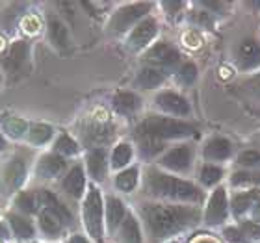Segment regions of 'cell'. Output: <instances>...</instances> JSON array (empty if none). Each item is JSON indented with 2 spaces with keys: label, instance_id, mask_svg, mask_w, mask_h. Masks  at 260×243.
<instances>
[{
  "label": "cell",
  "instance_id": "cell-6",
  "mask_svg": "<svg viewBox=\"0 0 260 243\" xmlns=\"http://www.w3.org/2000/svg\"><path fill=\"white\" fill-rule=\"evenodd\" d=\"M149 10H151V4H145V2L126 6V8L119 10L114 15V19H112V28L117 30V32H123V30H126L128 26H132L138 19H141Z\"/></svg>",
  "mask_w": 260,
  "mask_h": 243
},
{
  "label": "cell",
  "instance_id": "cell-18",
  "mask_svg": "<svg viewBox=\"0 0 260 243\" xmlns=\"http://www.w3.org/2000/svg\"><path fill=\"white\" fill-rule=\"evenodd\" d=\"M84 186H86V179H84V171L80 165H76L69 171V175L63 180V189L73 197H80L84 193Z\"/></svg>",
  "mask_w": 260,
  "mask_h": 243
},
{
  "label": "cell",
  "instance_id": "cell-31",
  "mask_svg": "<svg viewBox=\"0 0 260 243\" xmlns=\"http://www.w3.org/2000/svg\"><path fill=\"white\" fill-rule=\"evenodd\" d=\"M39 227L45 232V236H49V238H58V234L61 232V225L56 221L54 217H50L49 214L39 216Z\"/></svg>",
  "mask_w": 260,
  "mask_h": 243
},
{
  "label": "cell",
  "instance_id": "cell-25",
  "mask_svg": "<svg viewBox=\"0 0 260 243\" xmlns=\"http://www.w3.org/2000/svg\"><path fill=\"white\" fill-rule=\"evenodd\" d=\"M49 36L56 47H60V49L67 47V41H69V39H67V30H65L63 24H61L58 19H54V17L49 21Z\"/></svg>",
  "mask_w": 260,
  "mask_h": 243
},
{
  "label": "cell",
  "instance_id": "cell-20",
  "mask_svg": "<svg viewBox=\"0 0 260 243\" xmlns=\"http://www.w3.org/2000/svg\"><path fill=\"white\" fill-rule=\"evenodd\" d=\"M229 154H231V143L223 137H214L205 147V156L208 160H225Z\"/></svg>",
  "mask_w": 260,
  "mask_h": 243
},
{
  "label": "cell",
  "instance_id": "cell-42",
  "mask_svg": "<svg viewBox=\"0 0 260 243\" xmlns=\"http://www.w3.org/2000/svg\"><path fill=\"white\" fill-rule=\"evenodd\" d=\"M0 238H2V239L10 238V232H8V228H6L2 223H0Z\"/></svg>",
  "mask_w": 260,
  "mask_h": 243
},
{
  "label": "cell",
  "instance_id": "cell-35",
  "mask_svg": "<svg viewBox=\"0 0 260 243\" xmlns=\"http://www.w3.org/2000/svg\"><path fill=\"white\" fill-rule=\"evenodd\" d=\"M195 78H197V69H195L193 63H186V65H182V67H180V71H179V82H180V84L190 86Z\"/></svg>",
  "mask_w": 260,
  "mask_h": 243
},
{
  "label": "cell",
  "instance_id": "cell-17",
  "mask_svg": "<svg viewBox=\"0 0 260 243\" xmlns=\"http://www.w3.org/2000/svg\"><path fill=\"white\" fill-rule=\"evenodd\" d=\"M141 106V100L138 95L130 91H121L114 97V108L115 112H119L123 115H132L136 114Z\"/></svg>",
  "mask_w": 260,
  "mask_h": 243
},
{
  "label": "cell",
  "instance_id": "cell-1",
  "mask_svg": "<svg viewBox=\"0 0 260 243\" xmlns=\"http://www.w3.org/2000/svg\"><path fill=\"white\" fill-rule=\"evenodd\" d=\"M143 219L152 238H164L193 225L197 221V212L186 206L145 204Z\"/></svg>",
  "mask_w": 260,
  "mask_h": 243
},
{
  "label": "cell",
  "instance_id": "cell-5",
  "mask_svg": "<svg viewBox=\"0 0 260 243\" xmlns=\"http://www.w3.org/2000/svg\"><path fill=\"white\" fill-rule=\"evenodd\" d=\"M36 195H38V206L43 208V214H49L50 217H54L60 225H69L71 223L69 210L61 204L60 200L56 199V195H52L47 189H39Z\"/></svg>",
  "mask_w": 260,
  "mask_h": 243
},
{
  "label": "cell",
  "instance_id": "cell-19",
  "mask_svg": "<svg viewBox=\"0 0 260 243\" xmlns=\"http://www.w3.org/2000/svg\"><path fill=\"white\" fill-rule=\"evenodd\" d=\"M125 206L119 199L115 197H110L108 202H106V223H108L110 230H115L119 227L123 219H125Z\"/></svg>",
  "mask_w": 260,
  "mask_h": 243
},
{
  "label": "cell",
  "instance_id": "cell-15",
  "mask_svg": "<svg viewBox=\"0 0 260 243\" xmlns=\"http://www.w3.org/2000/svg\"><path fill=\"white\" fill-rule=\"evenodd\" d=\"M28 61V45L24 41H15L6 56V69L10 73H19Z\"/></svg>",
  "mask_w": 260,
  "mask_h": 243
},
{
  "label": "cell",
  "instance_id": "cell-36",
  "mask_svg": "<svg viewBox=\"0 0 260 243\" xmlns=\"http://www.w3.org/2000/svg\"><path fill=\"white\" fill-rule=\"evenodd\" d=\"M242 232L249 236L251 239H260V223L256 221H245L242 225Z\"/></svg>",
  "mask_w": 260,
  "mask_h": 243
},
{
  "label": "cell",
  "instance_id": "cell-9",
  "mask_svg": "<svg viewBox=\"0 0 260 243\" xmlns=\"http://www.w3.org/2000/svg\"><path fill=\"white\" fill-rule=\"evenodd\" d=\"M147 60L151 61L152 65H158V67H173V65L179 63L180 54L171 45L158 43L147 52Z\"/></svg>",
  "mask_w": 260,
  "mask_h": 243
},
{
  "label": "cell",
  "instance_id": "cell-3",
  "mask_svg": "<svg viewBox=\"0 0 260 243\" xmlns=\"http://www.w3.org/2000/svg\"><path fill=\"white\" fill-rule=\"evenodd\" d=\"M193 132L195 128L188 123L169 119V117H156V115H152V117L145 119L138 126L136 135H151V137L164 141L173 140V137H186V135H191Z\"/></svg>",
  "mask_w": 260,
  "mask_h": 243
},
{
  "label": "cell",
  "instance_id": "cell-8",
  "mask_svg": "<svg viewBox=\"0 0 260 243\" xmlns=\"http://www.w3.org/2000/svg\"><path fill=\"white\" fill-rule=\"evenodd\" d=\"M227 219V195L225 189L217 188L210 197V202L206 206V223L208 225H219Z\"/></svg>",
  "mask_w": 260,
  "mask_h": 243
},
{
  "label": "cell",
  "instance_id": "cell-24",
  "mask_svg": "<svg viewBox=\"0 0 260 243\" xmlns=\"http://www.w3.org/2000/svg\"><path fill=\"white\" fill-rule=\"evenodd\" d=\"M121 239L123 243H141V234L138 221L132 216H126L121 227Z\"/></svg>",
  "mask_w": 260,
  "mask_h": 243
},
{
  "label": "cell",
  "instance_id": "cell-43",
  "mask_svg": "<svg viewBox=\"0 0 260 243\" xmlns=\"http://www.w3.org/2000/svg\"><path fill=\"white\" fill-rule=\"evenodd\" d=\"M69 243H87V239L82 238V236H73V238L69 239Z\"/></svg>",
  "mask_w": 260,
  "mask_h": 243
},
{
  "label": "cell",
  "instance_id": "cell-2",
  "mask_svg": "<svg viewBox=\"0 0 260 243\" xmlns=\"http://www.w3.org/2000/svg\"><path fill=\"white\" fill-rule=\"evenodd\" d=\"M147 189L152 195H158V197L190 200V202H197L203 197L199 188H195L193 184L169 177V175L158 173V171H149L147 173Z\"/></svg>",
  "mask_w": 260,
  "mask_h": 243
},
{
  "label": "cell",
  "instance_id": "cell-14",
  "mask_svg": "<svg viewBox=\"0 0 260 243\" xmlns=\"http://www.w3.org/2000/svg\"><path fill=\"white\" fill-rule=\"evenodd\" d=\"M24 175H26L24 163H22L21 160H11L4 171V179H2L6 193H11V191L19 189V186H21L22 180H24Z\"/></svg>",
  "mask_w": 260,
  "mask_h": 243
},
{
  "label": "cell",
  "instance_id": "cell-38",
  "mask_svg": "<svg viewBox=\"0 0 260 243\" xmlns=\"http://www.w3.org/2000/svg\"><path fill=\"white\" fill-rule=\"evenodd\" d=\"M225 238L229 239V241L233 243H245L247 241V238H245V234L242 232V228H225Z\"/></svg>",
  "mask_w": 260,
  "mask_h": 243
},
{
  "label": "cell",
  "instance_id": "cell-30",
  "mask_svg": "<svg viewBox=\"0 0 260 243\" xmlns=\"http://www.w3.org/2000/svg\"><path fill=\"white\" fill-rule=\"evenodd\" d=\"M2 128L13 137H21L24 132H28V124L22 119H19V117H4L2 119Z\"/></svg>",
  "mask_w": 260,
  "mask_h": 243
},
{
  "label": "cell",
  "instance_id": "cell-11",
  "mask_svg": "<svg viewBox=\"0 0 260 243\" xmlns=\"http://www.w3.org/2000/svg\"><path fill=\"white\" fill-rule=\"evenodd\" d=\"M236 60L242 69H255L256 65H260V45L253 39L240 43L236 50Z\"/></svg>",
  "mask_w": 260,
  "mask_h": 243
},
{
  "label": "cell",
  "instance_id": "cell-44",
  "mask_svg": "<svg viewBox=\"0 0 260 243\" xmlns=\"http://www.w3.org/2000/svg\"><path fill=\"white\" fill-rule=\"evenodd\" d=\"M4 149H6V141L2 137V134H0V151H4Z\"/></svg>",
  "mask_w": 260,
  "mask_h": 243
},
{
  "label": "cell",
  "instance_id": "cell-37",
  "mask_svg": "<svg viewBox=\"0 0 260 243\" xmlns=\"http://www.w3.org/2000/svg\"><path fill=\"white\" fill-rule=\"evenodd\" d=\"M260 162V152L256 151H245L238 156V163L242 165H255Z\"/></svg>",
  "mask_w": 260,
  "mask_h": 243
},
{
  "label": "cell",
  "instance_id": "cell-26",
  "mask_svg": "<svg viewBox=\"0 0 260 243\" xmlns=\"http://www.w3.org/2000/svg\"><path fill=\"white\" fill-rule=\"evenodd\" d=\"M138 140H140L141 154L145 158H152L154 154H158L164 149V141L156 140V137H151V135H138Z\"/></svg>",
  "mask_w": 260,
  "mask_h": 243
},
{
  "label": "cell",
  "instance_id": "cell-41",
  "mask_svg": "<svg viewBox=\"0 0 260 243\" xmlns=\"http://www.w3.org/2000/svg\"><path fill=\"white\" fill-rule=\"evenodd\" d=\"M253 206H255V210H253V212H255V219H258V221H260V199H258V197H256V202ZM258 221H256V223H258Z\"/></svg>",
  "mask_w": 260,
  "mask_h": 243
},
{
  "label": "cell",
  "instance_id": "cell-27",
  "mask_svg": "<svg viewBox=\"0 0 260 243\" xmlns=\"http://www.w3.org/2000/svg\"><path fill=\"white\" fill-rule=\"evenodd\" d=\"M136 184H138V169L136 167L125 169V171L117 175V179H115V186H117L121 191H132V189L136 188Z\"/></svg>",
  "mask_w": 260,
  "mask_h": 243
},
{
  "label": "cell",
  "instance_id": "cell-32",
  "mask_svg": "<svg viewBox=\"0 0 260 243\" xmlns=\"http://www.w3.org/2000/svg\"><path fill=\"white\" fill-rule=\"evenodd\" d=\"M17 208L24 214H36L38 212V195L36 193H21L17 197Z\"/></svg>",
  "mask_w": 260,
  "mask_h": 243
},
{
  "label": "cell",
  "instance_id": "cell-45",
  "mask_svg": "<svg viewBox=\"0 0 260 243\" xmlns=\"http://www.w3.org/2000/svg\"><path fill=\"white\" fill-rule=\"evenodd\" d=\"M197 243H216V241H210V239H203V241H197Z\"/></svg>",
  "mask_w": 260,
  "mask_h": 243
},
{
  "label": "cell",
  "instance_id": "cell-7",
  "mask_svg": "<svg viewBox=\"0 0 260 243\" xmlns=\"http://www.w3.org/2000/svg\"><path fill=\"white\" fill-rule=\"evenodd\" d=\"M156 32H158L156 21H154V19H143V21L132 30V33H130V38H128L130 49L138 50V49L147 47V45L154 39Z\"/></svg>",
  "mask_w": 260,
  "mask_h": 243
},
{
  "label": "cell",
  "instance_id": "cell-33",
  "mask_svg": "<svg viewBox=\"0 0 260 243\" xmlns=\"http://www.w3.org/2000/svg\"><path fill=\"white\" fill-rule=\"evenodd\" d=\"M256 199V193H242V195H236L233 200V210L236 216H242L244 212L249 210V206H253L251 202Z\"/></svg>",
  "mask_w": 260,
  "mask_h": 243
},
{
  "label": "cell",
  "instance_id": "cell-39",
  "mask_svg": "<svg viewBox=\"0 0 260 243\" xmlns=\"http://www.w3.org/2000/svg\"><path fill=\"white\" fill-rule=\"evenodd\" d=\"M249 175L247 173H236L234 175V179H233V184H236V186H238V184H247L249 182Z\"/></svg>",
  "mask_w": 260,
  "mask_h": 243
},
{
  "label": "cell",
  "instance_id": "cell-46",
  "mask_svg": "<svg viewBox=\"0 0 260 243\" xmlns=\"http://www.w3.org/2000/svg\"><path fill=\"white\" fill-rule=\"evenodd\" d=\"M171 243H175V241H171Z\"/></svg>",
  "mask_w": 260,
  "mask_h": 243
},
{
  "label": "cell",
  "instance_id": "cell-28",
  "mask_svg": "<svg viewBox=\"0 0 260 243\" xmlns=\"http://www.w3.org/2000/svg\"><path fill=\"white\" fill-rule=\"evenodd\" d=\"M130 160H132V149H130V145H126V143L117 145L114 149V152H112V167L114 169L125 167Z\"/></svg>",
  "mask_w": 260,
  "mask_h": 243
},
{
  "label": "cell",
  "instance_id": "cell-10",
  "mask_svg": "<svg viewBox=\"0 0 260 243\" xmlns=\"http://www.w3.org/2000/svg\"><path fill=\"white\" fill-rule=\"evenodd\" d=\"M160 163L164 167L173 169V171H186L191 163V149L186 145L177 147L173 151H169L166 156H162Z\"/></svg>",
  "mask_w": 260,
  "mask_h": 243
},
{
  "label": "cell",
  "instance_id": "cell-16",
  "mask_svg": "<svg viewBox=\"0 0 260 243\" xmlns=\"http://www.w3.org/2000/svg\"><path fill=\"white\" fill-rule=\"evenodd\" d=\"M87 169H89V175L95 180H103L106 177L108 163H106V152L103 149L89 151V154H87Z\"/></svg>",
  "mask_w": 260,
  "mask_h": 243
},
{
  "label": "cell",
  "instance_id": "cell-29",
  "mask_svg": "<svg viewBox=\"0 0 260 243\" xmlns=\"http://www.w3.org/2000/svg\"><path fill=\"white\" fill-rule=\"evenodd\" d=\"M78 152V145L73 137H69L67 134H61L54 143V154H63V156H71V154H76Z\"/></svg>",
  "mask_w": 260,
  "mask_h": 243
},
{
  "label": "cell",
  "instance_id": "cell-12",
  "mask_svg": "<svg viewBox=\"0 0 260 243\" xmlns=\"http://www.w3.org/2000/svg\"><path fill=\"white\" fill-rule=\"evenodd\" d=\"M65 171V160L60 154H47L39 160L36 173L41 179H56Z\"/></svg>",
  "mask_w": 260,
  "mask_h": 243
},
{
  "label": "cell",
  "instance_id": "cell-23",
  "mask_svg": "<svg viewBox=\"0 0 260 243\" xmlns=\"http://www.w3.org/2000/svg\"><path fill=\"white\" fill-rule=\"evenodd\" d=\"M136 82H138V86L145 87V89H152V87L160 86L164 82V73L154 69V67H147V69L141 71Z\"/></svg>",
  "mask_w": 260,
  "mask_h": 243
},
{
  "label": "cell",
  "instance_id": "cell-13",
  "mask_svg": "<svg viewBox=\"0 0 260 243\" xmlns=\"http://www.w3.org/2000/svg\"><path fill=\"white\" fill-rule=\"evenodd\" d=\"M156 104L164 112H169V114L175 115H186L190 112V106L186 102V98H182L177 93L171 91H164L156 97Z\"/></svg>",
  "mask_w": 260,
  "mask_h": 243
},
{
  "label": "cell",
  "instance_id": "cell-22",
  "mask_svg": "<svg viewBox=\"0 0 260 243\" xmlns=\"http://www.w3.org/2000/svg\"><path fill=\"white\" fill-rule=\"evenodd\" d=\"M52 126L49 124H34L28 128V134H26V140L34 145H45L47 141L52 137Z\"/></svg>",
  "mask_w": 260,
  "mask_h": 243
},
{
  "label": "cell",
  "instance_id": "cell-40",
  "mask_svg": "<svg viewBox=\"0 0 260 243\" xmlns=\"http://www.w3.org/2000/svg\"><path fill=\"white\" fill-rule=\"evenodd\" d=\"M249 86L253 87V91L258 93V95H260V76H256V78H255V80H253V82H251Z\"/></svg>",
  "mask_w": 260,
  "mask_h": 243
},
{
  "label": "cell",
  "instance_id": "cell-4",
  "mask_svg": "<svg viewBox=\"0 0 260 243\" xmlns=\"http://www.w3.org/2000/svg\"><path fill=\"white\" fill-rule=\"evenodd\" d=\"M84 225L93 239H103V199L97 188H89L84 200Z\"/></svg>",
  "mask_w": 260,
  "mask_h": 243
},
{
  "label": "cell",
  "instance_id": "cell-21",
  "mask_svg": "<svg viewBox=\"0 0 260 243\" xmlns=\"http://www.w3.org/2000/svg\"><path fill=\"white\" fill-rule=\"evenodd\" d=\"M8 221H10L11 230H13V234H15V238H19V239H30L34 236L32 223L28 221L26 217L17 216V214H10V216H8Z\"/></svg>",
  "mask_w": 260,
  "mask_h": 243
},
{
  "label": "cell",
  "instance_id": "cell-34",
  "mask_svg": "<svg viewBox=\"0 0 260 243\" xmlns=\"http://www.w3.org/2000/svg\"><path fill=\"white\" fill-rule=\"evenodd\" d=\"M223 177V171L219 167H216V165H206V167H203V171H201V180H203V184H206V186H214L216 182H219Z\"/></svg>",
  "mask_w": 260,
  "mask_h": 243
}]
</instances>
